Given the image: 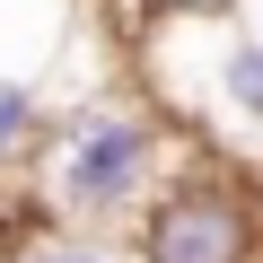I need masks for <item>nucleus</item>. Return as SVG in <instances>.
Segmentation results:
<instances>
[{
    "label": "nucleus",
    "instance_id": "obj_5",
    "mask_svg": "<svg viewBox=\"0 0 263 263\" xmlns=\"http://www.w3.org/2000/svg\"><path fill=\"white\" fill-rule=\"evenodd\" d=\"M35 141H44V105H35V88H0V167L35 158Z\"/></svg>",
    "mask_w": 263,
    "mask_h": 263
},
{
    "label": "nucleus",
    "instance_id": "obj_3",
    "mask_svg": "<svg viewBox=\"0 0 263 263\" xmlns=\"http://www.w3.org/2000/svg\"><path fill=\"white\" fill-rule=\"evenodd\" d=\"M219 105L246 114V123H263V35H228V53H219Z\"/></svg>",
    "mask_w": 263,
    "mask_h": 263
},
{
    "label": "nucleus",
    "instance_id": "obj_4",
    "mask_svg": "<svg viewBox=\"0 0 263 263\" xmlns=\"http://www.w3.org/2000/svg\"><path fill=\"white\" fill-rule=\"evenodd\" d=\"M9 263H141V254H132V246H114V237H97V228H62V237L18 246Z\"/></svg>",
    "mask_w": 263,
    "mask_h": 263
},
{
    "label": "nucleus",
    "instance_id": "obj_2",
    "mask_svg": "<svg viewBox=\"0 0 263 263\" xmlns=\"http://www.w3.org/2000/svg\"><path fill=\"white\" fill-rule=\"evenodd\" d=\"M141 263H263V202L237 176H184L158 184L132 228Z\"/></svg>",
    "mask_w": 263,
    "mask_h": 263
},
{
    "label": "nucleus",
    "instance_id": "obj_1",
    "mask_svg": "<svg viewBox=\"0 0 263 263\" xmlns=\"http://www.w3.org/2000/svg\"><path fill=\"white\" fill-rule=\"evenodd\" d=\"M35 149H44L53 219H70V228H105V219H132V211L158 193L167 132H158L141 105H79L70 123L44 132Z\"/></svg>",
    "mask_w": 263,
    "mask_h": 263
}]
</instances>
